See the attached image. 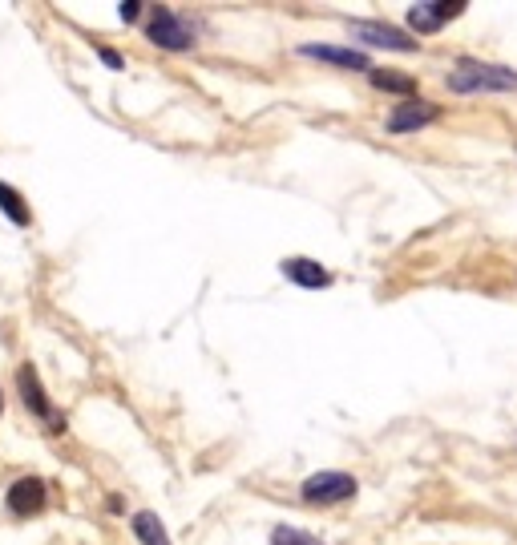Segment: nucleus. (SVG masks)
I'll return each instance as SVG.
<instances>
[{"label": "nucleus", "mask_w": 517, "mask_h": 545, "mask_svg": "<svg viewBox=\"0 0 517 545\" xmlns=\"http://www.w3.org/2000/svg\"><path fill=\"white\" fill-rule=\"evenodd\" d=\"M142 9H146L142 0H122V5H118V17H122V21H138V17H142Z\"/></svg>", "instance_id": "15"}, {"label": "nucleus", "mask_w": 517, "mask_h": 545, "mask_svg": "<svg viewBox=\"0 0 517 545\" xmlns=\"http://www.w3.org/2000/svg\"><path fill=\"white\" fill-rule=\"evenodd\" d=\"M279 271H283L287 283H295V287H303V291H324V287H332V271H328L324 263H316V259H303V255L283 259Z\"/></svg>", "instance_id": "9"}, {"label": "nucleus", "mask_w": 517, "mask_h": 545, "mask_svg": "<svg viewBox=\"0 0 517 545\" xmlns=\"http://www.w3.org/2000/svg\"><path fill=\"white\" fill-rule=\"evenodd\" d=\"M130 529H134V537H138L142 545H174L170 533H166V525H162V517L150 513V509H138V513L130 517Z\"/></svg>", "instance_id": "12"}, {"label": "nucleus", "mask_w": 517, "mask_h": 545, "mask_svg": "<svg viewBox=\"0 0 517 545\" xmlns=\"http://www.w3.org/2000/svg\"><path fill=\"white\" fill-rule=\"evenodd\" d=\"M445 85L453 93H509L517 89V73L505 69V65H489V61H477V57H461L453 65V73L445 77Z\"/></svg>", "instance_id": "1"}, {"label": "nucleus", "mask_w": 517, "mask_h": 545, "mask_svg": "<svg viewBox=\"0 0 517 545\" xmlns=\"http://www.w3.org/2000/svg\"><path fill=\"white\" fill-rule=\"evenodd\" d=\"M441 118V109L433 101H421V97H408L404 105H396L388 114V134H417L425 126H433Z\"/></svg>", "instance_id": "8"}, {"label": "nucleus", "mask_w": 517, "mask_h": 545, "mask_svg": "<svg viewBox=\"0 0 517 545\" xmlns=\"http://www.w3.org/2000/svg\"><path fill=\"white\" fill-rule=\"evenodd\" d=\"M146 37L158 45V49H166V53H186V49H194V41H198V29L186 21V17H178L174 9H154L150 13V21H146Z\"/></svg>", "instance_id": "2"}, {"label": "nucleus", "mask_w": 517, "mask_h": 545, "mask_svg": "<svg viewBox=\"0 0 517 545\" xmlns=\"http://www.w3.org/2000/svg\"><path fill=\"white\" fill-rule=\"evenodd\" d=\"M0 214L9 218L13 227H33V210H29V202H25V194L13 186V182H0Z\"/></svg>", "instance_id": "11"}, {"label": "nucleus", "mask_w": 517, "mask_h": 545, "mask_svg": "<svg viewBox=\"0 0 517 545\" xmlns=\"http://www.w3.org/2000/svg\"><path fill=\"white\" fill-rule=\"evenodd\" d=\"M97 57H101V65H106V69H122L126 65V57L118 49H97Z\"/></svg>", "instance_id": "16"}, {"label": "nucleus", "mask_w": 517, "mask_h": 545, "mask_svg": "<svg viewBox=\"0 0 517 545\" xmlns=\"http://www.w3.org/2000/svg\"><path fill=\"white\" fill-rule=\"evenodd\" d=\"M348 29H352L356 41H364L372 49H388V53H417V45H421V41H412L408 33H400L392 25H380V21H352Z\"/></svg>", "instance_id": "7"}, {"label": "nucleus", "mask_w": 517, "mask_h": 545, "mask_svg": "<svg viewBox=\"0 0 517 545\" xmlns=\"http://www.w3.org/2000/svg\"><path fill=\"white\" fill-rule=\"evenodd\" d=\"M0 416H5V392H0Z\"/></svg>", "instance_id": "18"}, {"label": "nucleus", "mask_w": 517, "mask_h": 545, "mask_svg": "<svg viewBox=\"0 0 517 545\" xmlns=\"http://www.w3.org/2000/svg\"><path fill=\"white\" fill-rule=\"evenodd\" d=\"M106 509H110V513H122L126 505H122V497H118V493H110V497H106Z\"/></svg>", "instance_id": "17"}, {"label": "nucleus", "mask_w": 517, "mask_h": 545, "mask_svg": "<svg viewBox=\"0 0 517 545\" xmlns=\"http://www.w3.org/2000/svg\"><path fill=\"white\" fill-rule=\"evenodd\" d=\"M360 493V481L352 473H340V469H328V473H312L303 481L299 497L307 505H340V501H352Z\"/></svg>", "instance_id": "4"}, {"label": "nucleus", "mask_w": 517, "mask_h": 545, "mask_svg": "<svg viewBox=\"0 0 517 545\" xmlns=\"http://www.w3.org/2000/svg\"><path fill=\"white\" fill-rule=\"evenodd\" d=\"M465 9H469L465 0H417V5L408 9V25H412V33H437L441 25L457 21Z\"/></svg>", "instance_id": "6"}, {"label": "nucleus", "mask_w": 517, "mask_h": 545, "mask_svg": "<svg viewBox=\"0 0 517 545\" xmlns=\"http://www.w3.org/2000/svg\"><path fill=\"white\" fill-rule=\"evenodd\" d=\"M299 57H312V61H328V65H340V69H360L368 73V53L360 49H340V45H299Z\"/></svg>", "instance_id": "10"}, {"label": "nucleus", "mask_w": 517, "mask_h": 545, "mask_svg": "<svg viewBox=\"0 0 517 545\" xmlns=\"http://www.w3.org/2000/svg\"><path fill=\"white\" fill-rule=\"evenodd\" d=\"M17 392H21V404L29 408V416H37L41 424H49V432H65V416L53 408L45 384H41V372L33 364H21L17 368Z\"/></svg>", "instance_id": "3"}, {"label": "nucleus", "mask_w": 517, "mask_h": 545, "mask_svg": "<svg viewBox=\"0 0 517 545\" xmlns=\"http://www.w3.org/2000/svg\"><path fill=\"white\" fill-rule=\"evenodd\" d=\"M271 545H324L316 533H307L299 525H275L271 529Z\"/></svg>", "instance_id": "14"}, {"label": "nucleus", "mask_w": 517, "mask_h": 545, "mask_svg": "<svg viewBox=\"0 0 517 545\" xmlns=\"http://www.w3.org/2000/svg\"><path fill=\"white\" fill-rule=\"evenodd\" d=\"M45 505H49V485L41 477H17L9 485V493H5V509L17 521H29V517L45 513Z\"/></svg>", "instance_id": "5"}, {"label": "nucleus", "mask_w": 517, "mask_h": 545, "mask_svg": "<svg viewBox=\"0 0 517 545\" xmlns=\"http://www.w3.org/2000/svg\"><path fill=\"white\" fill-rule=\"evenodd\" d=\"M368 81H372L376 89H384V93H400V97L417 93V81H412L408 73H396V69H368Z\"/></svg>", "instance_id": "13"}]
</instances>
